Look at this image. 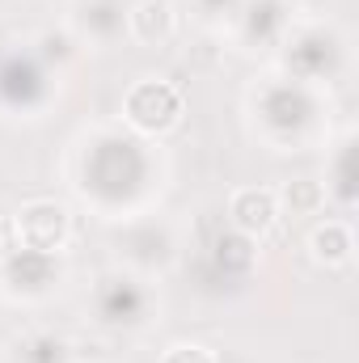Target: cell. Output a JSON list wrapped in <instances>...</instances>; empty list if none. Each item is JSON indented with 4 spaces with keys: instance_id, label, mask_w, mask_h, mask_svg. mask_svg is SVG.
Masks as SVG:
<instances>
[{
    "instance_id": "1",
    "label": "cell",
    "mask_w": 359,
    "mask_h": 363,
    "mask_svg": "<svg viewBox=\"0 0 359 363\" xmlns=\"http://www.w3.org/2000/svg\"><path fill=\"white\" fill-rule=\"evenodd\" d=\"M127 114L140 123V127H170L174 114H178V97L165 85H140V89L127 97Z\"/></svg>"
},
{
    "instance_id": "2",
    "label": "cell",
    "mask_w": 359,
    "mask_h": 363,
    "mask_svg": "<svg viewBox=\"0 0 359 363\" xmlns=\"http://www.w3.org/2000/svg\"><path fill=\"white\" fill-rule=\"evenodd\" d=\"M233 220H237L245 233H267L270 220H275V203H270V194H254V190L237 194V199H233Z\"/></svg>"
}]
</instances>
